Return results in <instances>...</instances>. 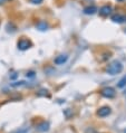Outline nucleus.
Listing matches in <instances>:
<instances>
[{
	"mask_svg": "<svg viewBox=\"0 0 126 133\" xmlns=\"http://www.w3.org/2000/svg\"><path fill=\"white\" fill-rule=\"evenodd\" d=\"M122 71H123V64L118 61L112 62L106 68V73L109 75H117V74L122 73Z\"/></svg>",
	"mask_w": 126,
	"mask_h": 133,
	"instance_id": "f257e3e1",
	"label": "nucleus"
},
{
	"mask_svg": "<svg viewBox=\"0 0 126 133\" xmlns=\"http://www.w3.org/2000/svg\"><path fill=\"white\" fill-rule=\"evenodd\" d=\"M17 46L20 50H27L28 48H30V47L32 46V43L27 38H21V39L18 40Z\"/></svg>",
	"mask_w": 126,
	"mask_h": 133,
	"instance_id": "f03ea898",
	"label": "nucleus"
},
{
	"mask_svg": "<svg viewBox=\"0 0 126 133\" xmlns=\"http://www.w3.org/2000/svg\"><path fill=\"white\" fill-rule=\"evenodd\" d=\"M101 95L106 98H113V97H115V95H116V92H115L113 87H104L101 91Z\"/></svg>",
	"mask_w": 126,
	"mask_h": 133,
	"instance_id": "7ed1b4c3",
	"label": "nucleus"
},
{
	"mask_svg": "<svg viewBox=\"0 0 126 133\" xmlns=\"http://www.w3.org/2000/svg\"><path fill=\"white\" fill-rule=\"evenodd\" d=\"M112 12H113V8L109 5H105L99 8V15L103 17H108L109 15H112Z\"/></svg>",
	"mask_w": 126,
	"mask_h": 133,
	"instance_id": "20e7f679",
	"label": "nucleus"
},
{
	"mask_svg": "<svg viewBox=\"0 0 126 133\" xmlns=\"http://www.w3.org/2000/svg\"><path fill=\"white\" fill-rule=\"evenodd\" d=\"M110 113H112V110H110L109 106H102V108H99L97 111V115L99 117H106V116H108Z\"/></svg>",
	"mask_w": 126,
	"mask_h": 133,
	"instance_id": "39448f33",
	"label": "nucleus"
},
{
	"mask_svg": "<svg viewBox=\"0 0 126 133\" xmlns=\"http://www.w3.org/2000/svg\"><path fill=\"white\" fill-rule=\"evenodd\" d=\"M68 59V55L67 54H62V55H59V56H57L56 58H55V64L56 65H62L65 64L66 62H67Z\"/></svg>",
	"mask_w": 126,
	"mask_h": 133,
	"instance_id": "423d86ee",
	"label": "nucleus"
},
{
	"mask_svg": "<svg viewBox=\"0 0 126 133\" xmlns=\"http://www.w3.org/2000/svg\"><path fill=\"white\" fill-rule=\"evenodd\" d=\"M84 14L85 15H94V14H96L98 11V8L96 6H94V5H92V6H87V7H85L84 8Z\"/></svg>",
	"mask_w": 126,
	"mask_h": 133,
	"instance_id": "0eeeda50",
	"label": "nucleus"
},
{
	"mask_svg": "<svg viewBox=\"0 0 126 133\" xmlns=\"http://www.w3.org/2000/svg\"><path fill=\"white\" fill-rule=\"evenodd\" d=\"M112 20L114 21V23H118V24L125 23V21H126V16H122V15H120V14L113 15V16H112Z\"/></svg>",
	"mask_w": 126,
	"mask_h": 133,
	"instance_id": "6e6552de",
	"label": "nucleus"
},
{
	"mask_svg": "<svg viewBox=\"0 0 126 133\" xmlns=\"http://www.w3.org/2000/svg\"><path fill=\"white\" fill-rule=\"evenodd\" d=\"M48 27H49V26H48V24L46 23V21H44V20H40V21H38V23L36 24V28L39 29V30H41V31L47 30Z\"/></svg>",
	"mask_w": 126,
	"mask_h": 133,
	"instance_id": "1a4fd4ad",
	"label": "nucleus"
},
{
	"mask_svg": "<svg viewBox=\"0 0 126 133\" xmlns=\"http://www.w3.org/2000/svg\"><path fill=\"white\" fill-rule=\"evenodd\" d=\"M48 129H49V124H48L47 122H43V123H40L38 127H37V131L38 132H46V131H48Z\"/></svg>",
	"mask_w": 126,
	"mask_h": 133,
	"instance_id": "9d476101",
	"label": "nucleus"
},
{
	"mask_svg": "<svg viewBox=\"0 0 126 133\" xmlns=\"http://www.w3.org/2000/svg\"><path fill=\"white\" fill-rule=\"evenodd\" d=\"M126 86V76H124L123 78H122L120 82L117 83V87H120V88H123Z\"/></svg>",
	"mask_w": 126,
	"mask_h": 133,
	"instance_id": "9b49d317",
	"label": "nucleus"
},
{
	"mask_svg": "<svg viewBox=\"0 0 126 133\" xmlns=\"http://www.w3.org/2000/svg\"><path fill=\"white\" fill-rule=\"evenodd\" d=\"M12 133H28V128H21L19 130L13 131Z\"/></svg>",
	"mask_w": 126,
	"mask_h": 133,
	"instance_id": "f8f14e48",
	"label": "nucleus"
},
{
	"mask_svg": "<svg viewBox=\"0 0 126 133\" xmlns=\"http://www.w3.org/2000/svg\"><path fill=\"white\" fill-rule=\"evenodd\" d=\"M24 84H25L24 81H20V82L12 83V84H11V86H12V87H18V86H21V85H24Z\"/></svg>",
	"mask_w": 126,
	"mask_h": 133,
	"instance_id": "ddd939ff",
	"label": "nucleus"
},
{
	"mask_svg": "<svg viewBox=\"0 0 126 133\" xmlns=\"http://www.w3.org/2000/svg\"><path fill=\"white\" fill-rule=\"evenodd\" d=\"M29 1H30L32 5H39V3H41L44 0H29Z\"/></svg>",
	"mask_w": 126,
	"mask_h": 133,
	"instance_id": "4468645a",
	"label": "nucleus"
},
{
	"mask_svg": "<svg viewBox=\"0 0 126 133\" xmlns=\"http://www.w3.org/2000/svg\"><path fill=\"white\" fill-rule=\"evenodd\" d=\"M35 76V73L34 72H28L27 73V77H34Z\"/></svg>",
	"mask_w": 126,
	"mask_h": 133,
	"instance_id": "2eb2a0df",
	"label": "nucleus"
},
{
	"mask_svg": "<svg viewBox=\"0 0 126 133\" xmlns=\"http://www.w3.org/2000/svg\"><path fill=\"white\" fill-rule=\"evenodd\" d=\"M7 0H0V5H2V3H5Z\"/></svg>",
	"mask_w": 126,
	"mask_h": 133,
	"instance_id": "dca6fc26",
	"label": "nucleus"
},
{
	"mask_svg": "<svg viewBox=\"0 0 126 133\" xmlns=\"http://www.w3.org/2000/svg\"><path fill=\"white\" fill-rule=\"evenodd\" d=\"M117 1H120V2H122V1H124V0H117Z\"/></svg>",
	"mask_w": 126,
	"mask_h": 133,
	"instance_id": "f3484780",
	"label": "nucleus"
},
{
	"mask_svg": "<svg viewBox=\"0 0 126 133\" xmlns=\"http://www.w3.org/2000/svg\"><path fill=\"white\" fill-rule=\"evenodd\" d=\"M7 1H9V0H7Z\"/></svg>",
	"mask_w": 126,
	"mask_h": 133,
	"instance_id": "a211bd4d",
	"label": "nucleus"
},
{
	"mask_svg": "<svg viewBox=\"0 0 126 133\" xmlns=\"http://www.w3.org/2000/svg\"><path fill=\"white\" fill-rule=\"evenodd\" d=\"M125 133H126V131H125Z\"/></svg>",
	"mask_w": 126,
	"mask_h": 133,
	"instance_id": "6ab92c4d",
	"label": "nucleus"
}]
</instances>
